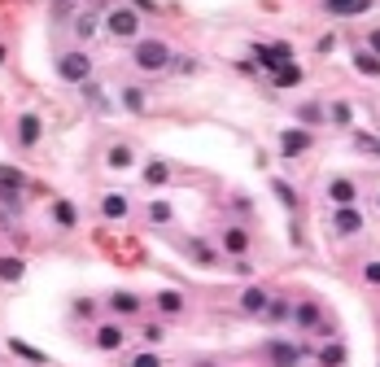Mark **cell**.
Returning a JSON list of instances; mask_svg holds the SVG:
<instances>
[{
  "label": "cell",
  "mask_w": 380,
  "mask_h": 367,
  "mask_svg": "<svg viewBox=\"0 0 380 367\" xmlns=\"http://www.w3.org/2000/svg\"><path fill=\"white\" fill-rule=\"evenodd\" d=\"M328 13H337V18H350V13H367L372 0H324Z\"/></svg>",
  "instance_id": "44dd1931"
},
{
  "label": "cell",
  "mask_w": 380,
  "mask_h": 367,
  "mask_svg": "<svg viewBox=\"0 0 380 367\" xmlns=\"http://www.w3.org/2000/svg\"><path fill=\"white\" fill-rule=\"evenodd\" d=\"M70 310H75V320H88V315H96V302H92V297H79Z\"/></svg>",
  "instance_id": "74e56055"
},
{
  "label": "cell",
  "mask_w": 380,
  "mask_h": 367,
  "mask_svg": "<svg viewBox=\"0 0 380 367\" xmlns=\"http://www.w3.org/2000/svg\"><path fill=\"white\" fill-rule=\"evenodd\" d=\"M293 324H297V332H302V337H310V332L315 328H324V306L319 302H293Z\"/></svg>",
  "instance_id": "52a82bcc"
},
{
  "label": "cell",
  "mask_w": 380,
  "mask_h": 367,
  "mask_svg": "<svg viewBox=\"0 0 380 367\" xmlns=\"http://www.w3.org/2000/svg\"><path fill=\"white\" fill-rule=\"evenodd\" d=\"M328 119H333L337 127H350V123H354V110H350V105H345V101H337L333 110H328Z\"/></svg>",
  "instance_id": "836d02e7"
},
{
  "label": "cell",
  "mask_w": 380,
  "mask_h": 367,
  "mask_svg": "<svg viewBox=\"0 0 380 367\" xmlns=\"http://www.w3.org/2000/svg\"><path fill=\"white\" fill-rule=\"evenodd\" d=\"M96 31H101V13H79V18H75V40H79V44L92 40Z\"/></svg>",
  "instance_id": "7402d4cb"
},
{
  "label": "cell",
  "mask_w": 380,
  "mask_h": 367,
  "mask_svg": "<svg viewBox=\"0 0 380 367\" xmlns=\"http://www.w3.org/2000/svg\"><path fill=\"white\" fill-rule=\"evenodd\" d=\"M345 359H350V354H345V345H341L337 337L328 341V345H319V354H315L319 367H345Z\"/></svg>",
  "instance_id": "ac0fdd59"
},
{
  "label": "cell",
  "mask_w": 380,
  "mask_h": 367,
  "mask_svg": "<svg viewBox=\"0 0 380 367\" xmlns=\"http://www.w3.org/2000/svg\"><path fill=\"white\" fill-rule=\"evenodd\" d=\"M105 166H109V171H131V166H136V149H131V144H114L105 153Z\"/></svg>",
  "instance_id": "e0dca14e"
},
{
  "label": "cell",
  "mask_w": 380,
  "mask_h": 367,
  "mask_svg": "<svg viewBox=\"0 0 380 367\" xmlns=\"http://www.w3.org/2000/svg\"><path fill=\"white\" fill-rule=\"evenodd\" d=\"M114 315H119V320H136V315H140V297L136 293H127V289H119V293H109V302H105Z\"/></svg>",
  "instance_id": "9a60e30c"
},
{
  "label": "cell",
  "mask_w": 380,
  "mask_h": 367,
  "mask_svg": "<svg viewBox=\"0 0 380 367\" xmlns=\"http://www.w3.org/2000/svg\"><path fill=\"white\" fill-rule=\"evenodd\" d=\"M188 254L202 262V267H219V249H214L210 241H188Z\"/></svg>",
  "instance_id": "cb8c5ba5"
},
{
  "label": "cell",
  "mask_w": 380,
  "mask_h": 367,
  "mask_svg": "<svg viewBox=\"0 0 380 367\" xmlns=\"http://www.w3.org/2000/svg\"><path fill=\"white\" fill-rule=\"evenodd\" d=\"M310 144H315V136H310L306 127H284L280 131V158H302Z\"/></svg>",
  "instance_id": "ba28073f"
},
{
  "label": "cell",
  "mask_w": 380,
  "mask_h": 367,
  "mask_svg": "<svg viewBox=\"0 0 380 367\" xmlns=\"http://www.w3.org/2000/svg\"><path fill=\"white\" fill-rule=\"evenodd\" d=\"M101 214H105L109 223L127 219V214H131V202H127V193H105V197H101Z\"/></svg>",
  "instance_id": "2e32d148"
},
{
  "label": "cell",
  "mask_w": 380,
  "mask_h": 367,
  "mask_svg": "<svg viewBox=\"0 0 380 367\" xmlns=\"http://www.w3.org/2000/svg\"><path fill=\"white\" fill-rule=\"evenodd\" d=\"M153 306H158V315H162V320H179V315L188 310V297L179 293V289H162V293L153 297Z\"/></svg>",
  "instance_id": "7c38bea8"
},
{
  "label": "cell",
  "mask_w": 380,
  "mask_h": 367,
  "mask_svg": "<svg viewBox=\"0 0 380 367\" xmlns=\"http://www.w3.org/2000/svg\"><path fill=\"white\" fill-rule=\"evenodd\" d=\"M79 88H84V101H88V105H96V110H109V101H105V92H101V83H92V79H84V83H79Z\"/></svg>",
  "instance_id": "f546056e"
},
{
  "label": "cell",
  "mask_w": 380,
  "mask_h": 367,
  "mask_svg": "<svg viewBox=\"0 0 380 367\" xmlns=\"http://www.w3.org/2000/svg\"><path fill=\"white\" fill-rule=\"evenodd\" d=\"M271 83H275V88H297V83H302V66H280V70L271 75Z\"/></svg>",
  "instance_id": "d4e9b609"
},
{
  "label": "cell",
  "mask_w": 380,
  "mask_h": 367,
  "mask_svg": "<svg viewBox=\"0 0 380 367\" xmlns=\"http://www.w3.org/2000/svg\"><path fill=\"white\" fill-rule=\"evenodd\" d=\"M197 367H219V363H197Z\"/></svg>",
  "instance_id": "b9f144b4"
},
{
  "label": "cell",
  "mask_w": 380,
  "mask_h": 367,
  "mask_svg": "<svg viewBox=\"0 0 380 367\" xmlns=\"http://www.w3.org/2000/svg\"><path fill=\"white\" fill-rule=\"evenodd\" d=\"M262 354H267L271 367H297L302 354H306V345H293L289 337H271L267 345H262Z\"/></svg>",
  "instance_id": "5b68a950"
},
{
  "label": "cell",
  "mask_w": 380,
  "mask_h": 367,
  "mask_svg": "<svg viewBox=\"0 0 380 367\" xmlns=\"http://www.w3.org/2000/svg\"><path fill=\"white\" fill-rule=\"evenodd\" d=\"M92 345L101 350V354H114V350H123V345H127V328H123L119 320L96 324V328H92Z\"/></svg>",
  "instance_id": "8992f818"
},
{
  "label": "cell",
  "mask_w": 380,
  "mask_h": 367,
  "mask_svg": "<svg viewBox=\"0 0 380 367\" xmlns=\"http://www.w3.org/2000/svg\"><path fill=\"white\" fill-rule=\"evenodd\" d=\"M267 302H271V293H267V289H258V285H250V289L236 297V310H241V315H250V320H262Z\"/></svg>",
  "instance_id": "8fae6325"
},
{
  "label": "cell",
  "mask_w": 380,
  "mask_h": 367,
  "mask_svg": "<svg viewBox=\"0 0 380 367\" xmlns=\"http://www.w3.org/2000/svg\"><path fill=\"white\" fill-rule=\"evenodd\" d=\"M127 367H162V354H153V350H144V354H131Z\"/></svg>",
  "instance_id": "d590c367"
},
{
  "label": "cell",
  "mask_w": 380,
  "mask_h": 367,
  "mask_svg": "<svg viewBox=\"0 0 380 367\" xmlns=\"http://www.w3.org/2000/svg\"><path fill=\"white\" fill-rule=\"evenodd\" d=\"M262 320H267V324H289L293 320V302H289V297H271L267 310H262Z\"/></svg>",
  "instance_id": "ffe728a7"
},
{
  "label": "cell",
  "mask_w": 380,
  "mask_h": 367,
  "mask_svg": "<svg viewBox=\"0 0 380 367\" xmlns=\"http://www.w3.org/2000/svg\"><path fill=\"white\" fill-rule=\"evenodd\" d=\"M328 202H333V206H354V202H358V184H354L350 175L328 179Z\"/></svg>",
  "instance_id": "4fadbf2b"
},
{
  "label": "cell",
  "mask_w": 380,
  "mask_h": 367,
  "mask_svg": "<svg viewBox=\"0 0 380 367\" xmlns=\"http://www.w3.org/2000/svg\"><path fill=\"white\" fill-rule=\"evenodd\" d=\"M18 144L22 149L40 144V119H36V114H22V119H18Z\"/></svg>",
  "instance_id": "d6986e66"
},
{
  "label": "cell",
  "mask_w": 380,
  "mask_h": 367,
  "mask_svg": "<svg viewBox=\"0 0 380 367\" xmlns=\"http://www.w3.org/2000/svg\"><path fill=\"white\" fill-rule=\"evenodd\" d=\"M354 70L367 75V79H380V57L372 53V48H358V53H354Z\"/></svg>",
  "instance_id": "603a6c76"
},
{
  "label": "cell",
  "mask_w": 380,
  "mask_h": 367,
  "mask_svg": "<svg viewBox=\"0 0 380 367\" xmlns=\"http://www.w3.org/2000/svg\"><path fill=\"white\" fill-rule=\"evenodd\" d=\"M219 245H223L227 258H241V254H250V232H245L241 223H227V227L219 232Z\"/></svg>",
  "instance_id": "30bf717a"
},
{
  "label": "cell",
  "mask_w": 380,
  "mask_h": 367,
  "mask_svg": "<svg viewBox=\"0 0 380 367\" xmlns=\"http://www.w3.org/2000/svg\"><path fill=\"white\" fill-rule=\"evenodd\" d=\"M376 210H380V197H376Z\"/></svg>",
  "instance_id": "ee69618b"
},
{
  "label": "cell",
  "mask_w": 380,
  "mask_h": 367,
  "mask_svg": "<svg viewBox=\"0 0 380 367\" xmlns=\"http://www.w3.org/2000/svg\"><path fill=\"white\" fill-rule=\"evenodd\" d=\"M140 341L144 345H162V341H167V324H144L140 328Z\"/></svg>",
  "instance_id": "d6a6232c"
},
{
  "label": "cell",
  "mask_w": 380,
  "mask_h": 367,
  "mask_svg": "<svg viewBox=\"0 0 380 367\" xmlns=\"http://www.w3.org/2000/svg\"><path fill=\"white\" fill-rule=\"evenodd\" d=\"M9 350H13V354H18V359H31V363H44V354H40V350H31L22 337H13L9 341Z\"/></svg>",
  "instance_id": "e575fe53"
},
{
  "label": "cell",
  "mask_w": 380,
  "mask_h": 367,
  "mask_svg": "<svg viewBox=\"0 0 380 367\" xmlns=\"http://www.w3.org/2000/svg\"><path fill=\"white\" fill-rule=\"evenodd\" d=\"M254 57H258V66L262 70H280V66H289L293 61V48L289 44H254Z\"/></svg>",
  "instance_id": "9c48e42d"
},
{
  "label": "cell",
  "mask_w": 380,
  "mask_h": 367,
  "mask_svg": "<svg viewBox=\"0 0 380 367\" xmlns=\"http://www.w3.org/2000/svg\"><path fill=\"white\" fill-rule=\"evenodd\" d=\"M297 119H302L306 127H315V123H324V110H319V105H310V101H306L302 110H297Z\"/></svg>",
  "instance_id": "8d00e7d4"
},
{
  "label": "cell",
  "mask_w": 380,
  "mask_h": 367,
  "mask_svg": "<svg viewBox=\"0 0 380 367\" xmlns=\"http://www.w3.org/2000/svg\"><path fill=\"white\" fill-rule=\"evenodd\" d=\"M167 179H171V166L162 162V158H153V162L144 166V184H149V188H158V184H167Z\"/></svg>",
  "instance_id": "484cf974"
},
{
  "label": "cell",
  "mask_w": 380,
  "mask_h": 367,
  "mask_svg": "<svg viewBox=\"0 0 380 367\" xmlns=\"http://www.w3.org/2000/svg\"><path fill=\"white\" fill-rule=\"evenodd\" d=\"M53 219H57V223H61L66 232H70V227L79 223V214H75V206L66 202V197H57V202H53Z\"/></svg>",
  "instance_id": "83f0119b"
},
{
  "label": "cell",
  "mask_w": 380,
  "mask_h": 367,
  "mask_svg": "<svg viewBox=\"0 0 380 367\" xmlns=\"http://www.w3.org/2000/svg\"><path fill=\"white\" fill-rule=\"evenodd\" d=\"M363 280H367V285H380V258H367V262H363Z\"/></svg>",
  "instance_id": "f35d334b"
},
{
  "label": "cell",
  "mask_w": 380,
  "mask_h": 367,
  "mask_svg": "<svg viewBox=\"0 0 380 367\" xmlns=\"http://www.w3.org/2000/svg\"><path fill=\"white\" fill-rule=\"evenodd\" d=\"M26 179H22V171H5L0 166V210H9V214H22V206H26Z\"/></svg>",
  "instance_id": "7a4b0ae2"
},
{
  "label": "cell",
  "mask_w": 380,
  "mask_h": 367,
  "mask_svg": "<svg viewBox=\"0 0 380 367\" xmlns=\"http://www.w3.org/2000/svg\"><path fill=\"white\" fill-rule=\"evenodd\" d=\"M367 48H372V53L380 57V27H376V31H372V36H367Z\"/></svg>",
  "instance_id": "60d3db41"
},
{
  "label": "cell",
  "mask_w": 380,
  "mask_h": 367,
  "mask_svg": "<svg viewBox=\"0 0 380 367\" xmlns=\"http://www.w3.org/2000/svg\"><path fill=\"white\" fill-rule=\"evenodd\" d=\"M131 61H136V70L144 75H162V70H171V44H162V40H136V48H131Z\"/></svg>",
  "instance_id": "6da1fadb"
},
{
  "label": "cell",
  "mask_w": 380,
  "mask_h": 367,
  "mask_svg": "<svg viewBox=\"0 0 380 367\" xmlns=\"http://www.w3.org/2000/svg\"><path fill=\"white\" fill-rule=\"evenodd\" d=\"M271 193L280 197V206H284V210H297V193L289 188V184H284V179H271Z\"/></svg>",
  "instance_id": "4dcf8cb0"
},
{
  "label": "cell",
  "mask_w": 380,
  "mask_h": 367,
  "mask_svg": "<svg viewBox=\"0 0 380 367\" xmlns=\"http://www.w3.org/2000/svg\"><path fill=\"white\" fill-rule=\"evenodd\" d=\"M232 271H236V276H250V271H254V262H250V254H241V258H232Z\"/></svg>",
  "instance_id": "ab89813d"
},
{
  "label": "cell",
  "mask_w": 380,
  "mask_h": 367,
  "mask_svg": "<svg viewBox=\"0 0 380 367\" xmlns=\"http://www.w3.org/2000/svg\"><path fill=\"white\" fill-rule=\"evenodd\" d=\"M171 219H175L171 202H149V223H171Z\"/></svg>",
  "instance_id": "1f68e13d"
},
{
  "label": "cell",
  "mask_w": 380,
  "mask_h": 367,
  "mask_svg": "<svg viewBox=\"0 0 380 367\" xmlns=\"http://www.w3.org/2000/svg\"><path fill=\"white\" fill-rule=\"evenodd\" d=\"M123 110H131V114H140L144 105H149V96H144V88H136V83H131V88H123Z\"/></svg>",
  "instance_id": "4316f807"
},
{
  "label": "cell",
  "mask_w": 380,
  "mask_h": 367,
  "mask_svg": "<svg viewBox=\"0 0 380 367\" xmlns=\"http://www.w3.org/2000/svg\"><path fill=\"white\" fill-rule=\"evenodd\" d=\"M22 271H26L22 258H0V280H5V285H18Z\"/></svg>",
  "instance_id": "f1b7e54d"
},
{
  "label": "cell",
  "mask_w": 380,
  "mask_h": 367,
  "mask_svg": "<svg viewBox=\"0 0 380 367\" xmlns=\"http://www.w3.org/2000/svg\"><path fill=\"white\" fill-rule=\"evenodd\" d=\"M0 61H5V44H0Z\"/></svg>",
  "instance_id": "7bdbcfd3"
},
{
  "label": "cell",
  "mask_w": 380,
  "mask_h": 367,
  "mask_svg": "<svg viewBox=\"0 0 380 367\" xmlns=\"http://www.w3.org/2000/svg\"><path fill=\"white\" fill-rule=\"evenodd\" d=\"M105 31H109L114 40H140V13L127 9V5L109 9V13H105Z\"/></svg>",
  "instance_id": "3957f363"
},
{
  "label": "cell",
  "mask_w": 380,
  "mask_h": 367,
  "mask_svg": "<svg viewBox=\"0 0 380 367\" xmlns=\"http://www.w3.org/2000/svg\"><path fill=\"white\" fill-rule=\"evenodd\" d=\"M333 232H337V237H358V232H363V214H358L354 206H337Z\"/></svg>",
  "instance_id": "5bb4252c"
},
{
  "label": "cell",
  "mask_w": 380,
  "mask_h": 367,
  "mask_svg": "<svg viewBox=\"0 0 380 367\" xmlns=\"http://www.w3.org/2000/svg\"><path fill=\"white\" fill-rule=\"evenodd\" d=\"M57 79H66V83H84V79H92V57L84 53V48H70V53H61V57H57Z\"/></svg>",
  "instance_id": "277c9868"
}]
</instances>
